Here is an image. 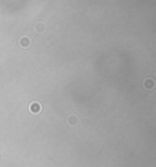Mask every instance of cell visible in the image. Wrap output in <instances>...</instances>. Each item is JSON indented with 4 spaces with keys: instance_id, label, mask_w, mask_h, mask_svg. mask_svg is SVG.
<instances>
[{
    "instance_id": "cell-1",
    "label": "cell",
    "mask_w": 156,
    "mask_h": 167,
    "mask_svg": "<svg viewBox=\"0 0 156 167\" xmlns=\"http://www.w3.org/2000/svg\"><path fill=\"white\" fill-rule=\"evenodd\" d=\"M30 110H32L33 112L36 111V112H38L41 110V107H40V103H32V107H30Z\"/></svg>"
},
{
    "instance_id": "cell-2",
    "label": "cell",
    "mask_w": 156,
    "mask_h": 167,
    "mask_svg": "<svg viewBox=\"0 0 156 167\" xmlns=\"http://www.w3.org/2000/svg\"><path fill=\"white\" fill-rule=\"evenodd\" d=\"M29 44H30V41H29L28 37H22V39H21V45H22V47H28Z\"/></svg>"
}]
</instances>
